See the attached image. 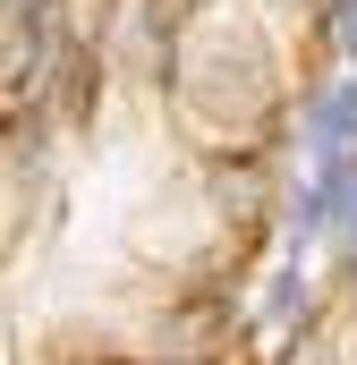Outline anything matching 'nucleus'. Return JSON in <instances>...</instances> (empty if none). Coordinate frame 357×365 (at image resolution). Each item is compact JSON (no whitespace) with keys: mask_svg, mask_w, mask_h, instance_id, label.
Returning a JSON list of instances; mask_svg holds the SVG:
<instances>
[{"mask_svg":"<svg viewBox=\"0 0 357 365\" xmlns=\"http://www.w3.org/2000/svg\"><path fill=\"white\" fill-rule=\"evenodd\" d=\"M315 136H323V145H341V136H357V86H341L332 102H323V110H315Z\"/></svg>","mask_w":357,"mask_h":365,"instance_id":"f257e3e1","label":"nucleus"},{"mask_svg":"<svg viewBox=\"0 0 357 365\" xmlns=\"http://www.w3.org/2000/svg\"><path fill=\"white\" fill-rule=\"evenodd\" d=\"M349 51H357V0H349Z\"/></svg>","mask_w":357,"mask_h":365,"instance_id":"f03ea898","label":"nucleus"}]
</instances>
